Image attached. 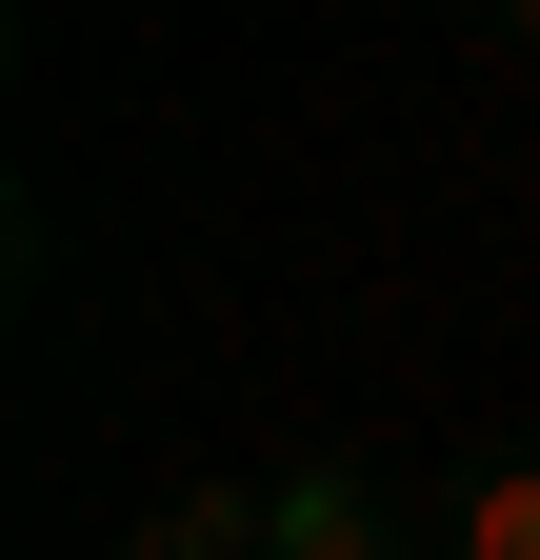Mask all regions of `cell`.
Instances as JSON below:
<instances>
[{"label":"cell","mask_w":540,"mask_h":560,"mask_svg":"<svg viewBox=\"0 0 540 560\" xmlns=\"http://www.w3.org/2000/svg\"><path fill=\"white\" fill-rule=\"evenodd\" d=\"M260 560H400V480H380L361 441L260 460Z\"/></svg>","instance_id":"1"},{"label":"cell","mask_w":540,"mask_h":560,"mask_svg":"<svg viewBox=\"0 0 540 560\" xmlns=\"http://www.w3.org/2000/svg\"><path fill=\"white\" fill-rule=\"evenodd\" d=\"M120 560H260V480H180V501H141Z\"/></svg>","instance_id":"2"},{"label":"cell","mask_w":540,"mask_h":560,"mask_svg":"<svg viewBox=\"0 0 540 560\" xmlns=\"http://www.w3.org/2000/svg\"><path fill=\"white\" fill-rule=\"evenodd\" d=\"M441 560H540V460H481L441 501Z\"/></svg>","instance_id":"3"},{"label":"cell","mask_w":540,"mask_h":560,"mask_svg":"<svg viewBox=\"0 0 540 560\" xmlns=\"http://www.w3.org/2000/svg\"><path fill=\"white\" fill-rule=\"evenodd\" d=\"M481 21H501V40H540V0H481Z\"/></svg>","instance_id":"4"}]
</instances>
